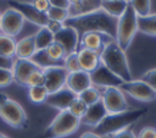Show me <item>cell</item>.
<instances>
[{"label":"cell","instance_id":"obj_1","mask_svg":"<svg viewBox=\"0 0 156 138\" xmlns=\"http://www.w3.org/2000/svg\"><path fill=\"white\" fill-rule=\"evenodd\" d=\"M63 26L74 28L80 35L87 32H99V33L108 34L116 39L117 18L110 16L102 9H99L96 11L82 16L68 17L63 22Z\"/></svg>","mask_w":156,"mask_h":138},{"label":"cell","instance_id":"obj_2","mask_svg":"<svg viewBox=\"0 0 156 138\" xmlns=\"http://www.w3.org/2000/svg\"><path fill=\"white\" fill-rule=\"evenodd\" d=\"M145 114H147L146 107L128 109L127 111L118 114H107V116L94 128V132L100 137L112 136L119 131L132 127L133 123L139 121Z\"/></svg>","mask_w":156,"mask_h":138},{"label":"cell","instance_id":"obj_3","mask_svg":"<svg viewBox=\"0 0 156 138\" xmlns=\"http://www.w3.org/2000/svg\"><path fill=\"white\" fill-rule=\"evenodd\" d=\"M100 61L123 82H129L133 79L126 51L117 44L116 40H112L104 46L102 51L100 53Z\"/></svg>","mask_w":156,"mask_h":138},{"label":"cell","instance_id":"obj_4","mask_svg":"<svg viewBox=\"0 0 156 138\" xmlns=\"http://www.w3.org/2000/svg\"><path fill=\"white\" fill-rule=\"evenodd\" d=\"M80 125V120L68 110L58 111L54 120L41 133V138H65L73 134Z\"/></svg>","mask_w":156,"mask_h":138},{"label":"cell","instance_id":"obj_5","mask_svg":"<svg viewBox=\"0 0 156 138\" xmlns=\"http://www.w3.org/2000/svg\"><path fill=\"white\" fill-rule=\"evenodd\" d=\"M138 29V16L130 4L127 6L123 15L117 20V31H116V42L126 51Z\"/></svg>","mask_w":156,"mask_h":138},{"label":"cell","instance_id":"obj_6","mask_svg":"<svg viewBox=\"0 0 156 138\" xmlns=\"http://www.w3.org/2000/svg\"><path fill=\"white\" fill-rule=\"evenodd\" d=\"M0 117L13 128H23L27 123V114L16 100L0 92Z\"/></svg>","mask_w":156,"mask_h":138},{"label":"cell","instance_id":"obj_7","mask_svg":"<svg viewBox=\"0 0 156 138\" xmlns=\"http://www.w3.org/2000/svg\"><path fill=\"white\" fill-rule=\"evenodd\" d=\"M101 100L107 110V114H118L127 111L128 103L127 99L118 87H107L104 88L101 93Z\"/></svg>","mask_w":156,"mask_h":138},{"label":"cell","instance_id":"obj_8","mask_svg":"<svg viewBox=\"0 0 156 138\" xmlns=\"http://www.w3.org/2000/svg\"><path fill=\"white\" fill-rule=\"evenodd\" d=\"M121 90L127 93L128 95H130L132 98L139 100V101H144V103H149V101H154L156 99V92L144 81L139 79H132L129 82H124L121 87Z\"/></svg>","mask_w":156,"mask_h":138},{"label":"cell","instance_id":"obj_9","mask_svg":"<svg viewBox=\"0 0 156 138\" xmlns=\"http://www.w3.org/2000/svg\"><path fill=\"white\" fill-rule=\"evenodd\" d=\"M43 73H44V87L50 94L66 87V82L69 72L63 67V65H58V66H51L44 68Z\"/></svg>","mask_w":156,"mask_h":138},{"label":"cell","instance_id":"obj_10","mask_svg":"<svg viewBox=\"0 0 156 138\" xmlns=\"http://www.w3.org/2000/svg\"><path fill=\"white\" fill-rule=\"evenodd\" d=\"M7 5H9V7L17 10L24 17V20H28L39 27H45L49 22L48 15L38 11L32 2H24V1H20V0H9Z\"/></svg>","mask_w":156,"mask_h":138},{"label":"cell","instance_id":"obj_11","mask_svg":"<svg viewBox=\"0 0 156 138\" xmlns=\"http://www.w3.org/2000/svg\"><path fill=\"white\" fill-rule=\"evenodd\" d=\"M24 17L15 9L9 7L1 13V33L16 37L23 28Z\"/></svg>","mask_w":156,"mask_h":138},{"label":"cell","instance_id":"obj_12","mask_svg":"<svg viewBox=\"0 0 156 138\" xmlns=\"http://www.w3.org/2000/svg\"><path fill=\"white\" fill-rule=\"evenodd\" d=\"M90 78H91L93 85L101 87V88H107V87H118L119 88L124 83L117 74H115L112 71H110L102 64H100L90 73Z\"/></svg>","mask_w":156,"mask_h":138},{"label":"cell","instance_id":"obj_13","mask_svg":"<svg viewBox=\"0 0 156 138\" xmlns=\"http://www.w3.org/2000/svg\"><path fill=\"white\" fill-rule=\"evenodd\" d=\"M112 40H116V39L108 34L99 33V32H87L80 35L78 49H88L100 54L104 46Z\"/></svg>","mask_w":156,"mask_h":138},{"label":"cell","instance_id":"obj_14","mask_svg":"<svg viewBox=\"0 0 156 138\" xmlns=\"http://www.w3.org/2000/svg\"><path fill=\"white\" fill-rule=\"evenodd\" d=\"M79 34L78 32L72 27L63 26L62 29H60L57 33L54 34V42L58 43L66 51V55L76 53L78 50L79 45Z\"/></svg>","mask_w":156,"mask_h":138},{"label":"cell","instance_id":"obj_15","mask_svg":"<svg viewBox=\"0 0 156 138\" xmlns=\"http://www.w3.org/2000/svg\"><path fill=\"white\" fill-rule=\"evenodd\" d=\"M39 67L29 59H16L13 60V66L11 68L13 74V82L20 85L26 87L28 77Z\"/></svg>","mask_w":156,"mask_h":138},{"label":"cell","instance_id":"obj_16","mask_svg":"<svg viewBox=\"0 0 156 138\" xmlns=\"http://www.w3.org/2000/svg\"><path fill=\"white\" fill-rule=\"evenodd\" d=\"M77 96L78 95L76 93H73L69 88L63 87L55 93H50L45 100V104H48L51 107L57 109L58 111H63V110H68L71 103Z\"/></svg>","mask_w":156,"mask_h":138},{"label":"cell","instance_id":"obj_17","mask_svg":"<svg viewBox=\"0 0 156 138\" xmlns=\"http://www.w3.org/2000/svg\"><path fill=\"white\" fill-rule=\"evenodd\" d=\"M91 78H90V73L80 70L77 72H71L68 73L67 77V82H66V87L69 88L73 93H76L77 95H79L83 90L88 89L89 87H91Z\"/></svg>","mask_w":156,"mask_h":138},{"label":"cell","instance_id":"obj_18","mask_svg":"<svg viewBox=\"0 0 156 138\" xmlns=\"http://www.w3.org/2000/svg\"><path fill=\"white\" fill-rule=\"evenodd\" d=\"M106 116H107V110H106L102 100H99L98 103L88 106L87 112L80 118V123L95 128Z\"/></svg>","mask_w":156,"mask_h":138},{"label":"cell","instance_id":"obj_19","mask_svg":"<svg viewBox=\"0 0 156 138\" xmlns=\"http://www.w3.org/2000/svg\"><path fill=\"white\" fill-rule=\"evenodd\" d=\"M77 54H78V61H79L80 70L88 73H91L101 64L99 53H95L88 49H78Z\"/></svg>","mask_w":156,"mask_h":138},{"label":"cell","instance_id":"obj_20","mask_svg":"<svg viewBox=\"0 0 156 138\" xmlns=\"http://www.w3.org/2000/svg\"><path fill=\"white\" fill-rule=\"evenodd\" d=\"M35 51H37V48H35L34 34L27 35L16 43V53H15L16 59H29L30 60Z\"/></svg>","mask_w":156,"mask_h":138},{"label":"cell","instance_id":"obj_21","mask_svg":"<svg viewBox=\"0 0 156 138\" xmlns=\"http://www.w3.org/2000/svg\"><path fill=\"white\" fill-rule=\"evenodd\" d=\"M101 2L102 0H80L77 4H72L68 9L69 17L82 16V15L96 11L101 9Z\"/></svg>","mask_w":156,"mask_h":138},{"label":"cell","instance_id":"obj_22","mask_svg":"<svg viewBox=\"0 0 156 138\" xmlns=\"http://www.w3.org/2000/svg\"><path fill=\"white\" fill-rule=\"evenodd\" d=\"M129 5V0H102L101 9L106 11L110 16L119 18Z\"/></svg>","mask_w":156,"mask_h":138},{"label":"cell","instance_id":"obj_23","mask_svg":"<svg viewBox=\"0 0 156 138\" xmlns=\"http://www.w3.org/2000/svg\"><path fill=\"white\" fill-rule=\"evenodd\" d=\"M138 29L144 34L156 37V13H150L145 17H138Z\"/></svg>","mask_w":156,"mask_h":138},{"label":"cell","instance_id":"obj_24","mask_svg":"<svg viewBox=\"0 0 156 138\" xmlns=\"http://www.w3.org/2000/svg\"><path fill=\"white\" fill-rule=\"evenodd\" d=\"M34 40L37 50L46 49L51 43H54V33L50 32L46 27H40L39 31L34 34Z\"/></svg>","mask_w":156,"mask_h":138},{"label":"cell","instance_id":"obj_25","mask_svg":"<svg viewBox=\"0 0 156 138\" xmlns=\"http://www.w3.org/2000/svg\"><path fill=\"white\" fill-rule=\"evenodd\" d=\"M16 43L17 42L15 40V38L0 33V55L13 59L16 53Z\"/></svg>","mask_w":156,"mask_h":138},{"label":"cell","instance_id":"obj_26","mask_svg":"<svg viewBox=\"0 0 156 138\" xmlns=\"http://www.w3.org/2000/svg\"><path fill=\"white\" fill-rule=\"evenodd\" d=\"M39 68L44 70V68H48V67H51V66H58V65H62V64H58V62H55L54 60H51L46 53L45 49L43 50H37L34 53V55L32 56L30 59Z\"/></svg>","mask_w":156,"mask_h":138},{"label":"cell","instance_id":"obj_27","mask_svg":"<svg viewBox=\"0 0 156 138\" xmlns=\"http://www.w3.org/2000/svg\"><path fill=\"white\" fill-rule=\"evenodd\" d=\"M78 98L82 99L88 106H90V105L98 103L99 100H101V93L99 92V89H98L96 87L91 85V87H89L88 89L83 90V92L78 95Z\"/></svg>","mask_w":156,"mask_h":138},{"label":"cell","instance_id":"obj_28","mask_svg":"<svg viewBox=\"0 0 156 138\" xmlns=\"http://www.w3.org/2000/svg\"><path fill=\"white\" fill-rule=\"evenodd\" d=\"M48 95H49V92L46 90V88L44 85H37V87L28 88V96H29L30 101H33L35 104L45 103Z\"/></svg>","mask_w":156,"mask_h":138},{"label":"cell","instance_id":"obj_29","mask_svg":"<svg viewBox=\"0 0 156 138\" xmlns=\"http://www.w3.org/2000/svg\"><path fill=\"white\" fill-rule=\"evenodd\" d=\"M45 50H46V53H48V55L51 60L63 65V59L66 57V51L58 43H56V42L51 43Z\"/></svg>","mask_w":156,"mask_h":138},{"label":"cell","instance_id":"obj_30","mask_svg":"<svg viewBox=\"0 0 156 138\" xmlns=\"http://www.w3.org/2000/svg\"><path fill=\"white\" fill-rule=\"evenodd\" d=\"M129 4L134 9L138 17H145L150 15L151 0H129Z\"/></svg>","mask_w":156,"mask_h":138},{"label":"cell","instance_id":"obj_31","mask_svg":"<svg viewBox=\"0 0 156 138\" xmlns=\"http://www.w3.org/2000/svg\"><path fill=\"white\" fill-rule=\"evenodd\" d=\"M87 110H88V105H87L82 99H79L78 96L71 103V105H69V107H68V111H69L72 115H74L76 117H78L79 120L84 116V114L87 112Z\"/></svg>","mask_w":156,"mask_h":138},{"label":"cell","instance_id":"obj_32","mask_svg":"<svg viewBox=\"0 0 156 138\" xmlns=\"http://www.w3.org/2000/svg\"><path fill=\"white\" fill-rule=\"evenodd\" d=\"M49 20H52V21H57V22H65L68 17H69V13H68V10L66 9H61V7H54L51 6L49 9V11L46 12Z\"/></svg>","mask_w":156,"mask_h":138},{"label":"cell","instance_id":"obj_33","mask_svg":"<svg viewBox=\"0 0 156 138\" xmlns=\"http://www.w3.org/2000/svg\"><path fill=\"white\" fill-rule=\"evenodd\" d=\"M63 67H65L69 73H71V72L80 71V66H79L78 54H77V51L66 55V57L63 59Z\"/></svg>","mask_w":156,"mask_h":138},{"label":"cell","instance_id":"obj_34","mask_svg":"<svg viewBox=\"0 0 156 138\" xmlns=\"http://www.w3.org/2000/svg\"><path fill=\"white\" fill-rule=\"evenodd\" d=\"M37 85H44V73L43 70H35L27 79V84L26 87L30 88V87H37Z\"/></svg>","mask_w":156,"mask_h":138},{"label":"cell","instance_id":"obj_35","mask_svg":"<svg viewBox=\"0 0 156 138\" xmlns=\"http://www.w3.org/2000/svg\"><path fill=\"white\" fill-rule=\"evenodd\" d=\"M141 81H144L145 83H147L155 92H156V67L155 68H151L146 72H144L140 77Z\"/></svg>","mask_w":156,"mask_h":138},{"label":"cell","instance_id":"obj_36","mask_svg":"<svg viewBox=\"0 0 156 138\" xmlns=\"http://www.w3.org/2000/svg\"><path fill=\"white\" fill-rule=\"evenodd\" d=\"M13 82L12 71L9 68H0V88L7 87Z\"/></svg>","mask_w":156,"mask_h":138},{"label":"cell","instance_id":"obj_37","mask_svg":"<svg viewBox=\"0 0 156 138\" xmlns=\"http://www.w3.org/2000/svg\"><path fill=\"white\" fill-rule=\"evenodd\" d=\"M155 137H156V128L151 126L143 127L136 136V138H155Z\"/></svg>","mask_w":156,"mask_h":138},{"label":"cell","instance_id":"obj_38","mask_svg":"<svg viewBox=\"0 0 156 138\" xmlns=\"http://www.w3.org/2000/svg\"><path fill=\"white\" fill-rule=\"evenodd\" d=\"M32 4L34 5V7H35L38 11L44 12V13H46V12L49 11V9L51 7L49 0H33Z\"/></svg>","mask_w":156,"mask_h":138},{"label":"cell","instance_id":"obj_39","mask_svg":"<svg viewBox=\"0 0 156 138\" xmlns=\"http://www.w3.org/2000/svg\"><path fill=\"white\" fill-rule=\"evenodd\" d=\"M110 138H136V136L134 134L133 129L130 127L123 129V131H119L112 136H110Z\"/></svg>","mask_w":156,"mask_h":138},{"label":"cell","instance_id":"obj_40","mask_svg":"<svg viewBox=\"0 0 156 138\" xmlns=\"http://www.w3.org/2000/svg\"><path fill=\"white\" fill-rule=\"evenodd\" d=\"M45 27H46L50 32H52V33L55 34V33H57L60 29L63 28V23H62V22H57V21L49 20V22H48V24H46Z\"/></svg>","mask_w":156,"mask_h":138},{"label":"cell","instance_id":"obj_41","mask_svg":"<svg viewBox=\"0 0 156 138\" xmlns=\"http://www.w3.org/2000/svg\"><path fill=\"white\" fill-rule=\"evenodd\" d=\"M49 2L54 7H61V9H66V10H68L71 6L69 0H49Z\"/></svg>","mask_w":156,"mask_h":138},{"label":"cell","instance_id":"obj_42","mask_svg":"<svg viewBox=\"0 0 156 138\" xmlns=\"http://www.w3.org/2000/svg\"><path fill=\"white\" fill-rule=\"evenodd\" d=\"M12 66H13V59L5 57V56L0 55V68H9V70H11Z\"/></svg>","mask_w":156,"mask_h":138},{"label":"cell","instance_id":"obj_43","mask_svg":"<svg viewBox=\"0 0 156 138\" xmlns=\"http://www.w3.org/2000/svg\"><path fill=\"white\" fill-rule=\"evenodd\" d=\"M79 138H101V137L98 136L95 132H84Z\"/></svg>","mask_w":156,"mask_h":138},{"label":"cell","instance_id":"obj_44","mask_svg":"<svg viewBox=\"0 0 156 138\" xmlns=\"http://www.w3.org/2000/svg\"><path fill=\"white\" fill-rule=\"evenodd\" d=\"M80 0H69V2H71V5L72 4H77V2H79Z\"/></svg>","mask_w":156,"mask_h":138},{"label":"cell","instance_id":"obj_45","mask_svg":"<svg viewBox=\"0 0 156 138\" xmlns=\"http://www.w3.org/2000/svg\"><path fill=\"white\" fill-rule=\"evenodd\" d=\"M0 138H9V137H7L6 134H4V133H1V132H0Z\"/></svg>","mask_w":156,"mask_h":138},{"label":"cell","instance_id":"obj_46","mask_svg":"<svg viewBox=\"0 0 156 138\" xmlns=\"http://www.w3.org/2000/svg\"><path fill=\"white\" fill-rule=\"evenodd\" d=\"M0 32H1V13H0Z\"/></svg>","mask_w":156,"mask_h":138},{"label":"cell","instance_id":"obj_47","mask_svg":"<svg viewBox=\"0 0 156 138\" xmlns=\"http://www.w3.org/2000/svg\"><path fill=\"white\" fill-rule=\"evenodd\" d=\"M155 138H156V137H155Z\"/></svg>","mask_w":156,"mask_h":138}]
</instances>
